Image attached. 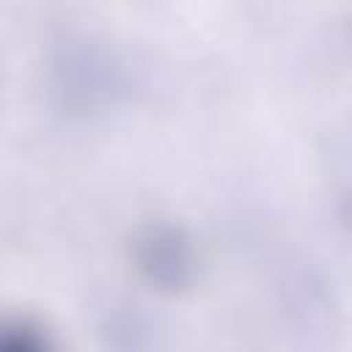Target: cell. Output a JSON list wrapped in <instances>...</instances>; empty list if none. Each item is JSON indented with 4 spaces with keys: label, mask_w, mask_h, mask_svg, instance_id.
I'll return each instance as SVG.
<instances>
[{
    "label": "cell",
    "mask_w": 352,
    "mask_h": 352,
    "mask_svg": "<svg viewBox=\"0 0 352 352\" xmlns=\"http://www.w3.org/2000/svg\"><path fill=\"white\" fill-rule=\"evenodd\" d=\"M132 264L151 289L179 294L198 278V248L182 226L157 220L135 234Z\"/></svg>",
    "instance_id": "obj_1"
},
{
    "label": "cell",
    "mask_w": 352,
    "mask_h": 352,
    "mask_svg": "<svg viewBox=\"0 0 352 352\" xmlns=\"http://www.w3.org/2000/svg\"><path fill=\"white\" fill-rule=\"evenodd\" d=\"M52 338L47 327L25 314H0V352H47Z\"/></svg>",
    "instance_id": "obj_2"
}]
</instances>
